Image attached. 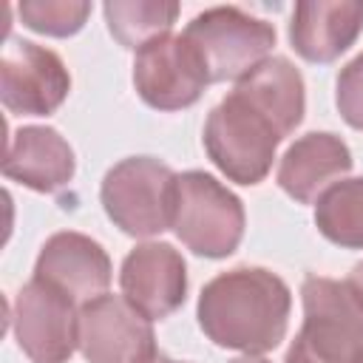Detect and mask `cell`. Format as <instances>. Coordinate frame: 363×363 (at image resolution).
Listing matches in <instances>:
<instances>
[{"instance_id": "1", "label": "cell", "mask_w": 363, "mask_h": 363, "mask_svg": "<svg viewBox=\"0 0 363 363\" xmlns=\"http://www.w3.org/2000/svg\"><path fill=\"white\" fill-rule=\"evenodd\" d=\"M292 292L264 267H235L204 284L199 295V326L221 349L264 354L275 349L289 326Z\"/></svg>"}, {"instance_id": "2", "label": "cell", "mask_w": 363, "mask_h": 363, "mask_svg": "<svg viewBox=\"0 0 363 363\" xmlns=\"http://www.w3.org/2000/svg\"><path fill=\"white\" fill-rule=\"evenodd\" d=\"M286 136L247 96L230 91L204 122V150L210 162L235 184H258L272 170L278 145Z\"/></svg>"}, {"instance_id": "3", "label": "cell", "mask_w": 363, "mask_h": 363, "mask_svg": "<svg viewBox=\"0 0 363 363\" xmlns=\"http://www.w3.org/2000/svg\"><path fill=\"white\" fill-rule=\"evenodd\" d=\"M301 301L303 326L284 363H354L363 354V306L346 281L309 275Z\"/></svg>"}, {"instance_id": "4", "label": "cell", "mask_w": 363, "mask_h": 363, "mask_svg": "<svg viewBox=\"0 0 363 363\" xmlns=\"http://www.w3.org/2000/svg\"><path fill=\"white\" fill-rule=\"evenodd\" d=\"M244 204L216 176L187 170L176 176L173 233L179 241L204 258H227L244 238Z\"/></svg>"}, {"instance_id": "5", "label": "cell", "mask_w": 363, "mask_h": 363, "mask_svg": "<svg viewBox=\"0 0 363 363\" xmlns=\"http://www.w3.org/2000/svg\"><path fill=\"white\" fill-rule=\"evenodd\" d=\"M176 173L153 156H128L116 162L99 187L108 218L133 238H150L173 224Z\"/></svg>"}, {"instance_id": "6", "label": "cell", "mask_w": 363, "mask_h": 363, "mask_svg": "<svg viewBox=\"0 0 363 363\" xmlns=\"http://www.w3.org/2000/svg\"><path fill=\"white\" fill-rule=\"evenodd\" d=\"M184 40L201 57L210 82H238L272 51L275 26L241 11L238 6H216L187 23Z\"/></svg>"}, {"instance_id": "7", "label": "cell", "mask_w": 363, "mask_h": 363, "mask_svg": "<svg viewBox=\"0 0 363 363\" xmlns=\"http://www.w3.org/2000/svg\"><path fill=\"white\" fill-rule=\"evenodd\" d=\"M133 85L145 105L156 111H182L201 99L210 77L184 34H164L136 51Z\"/></svg>"}, {"instance_id": "8", "label": "cell", "mask_w": 363, "mask_h": 363, "mask_svg": "<svg viewBox=\"0 0 363 363\" xmlns=\"http://www.w3.org/2000/svg\"><path fill=\"white\" fill-rule=\"evenodd\" d=\"M77 349L85 363H147L156 354V337L139 309L105 292L79 306Z\"/></svg>"}, {"instance_id": "9", "label": "cell", "mask_w": 363, "mask_h": 363, "mask_svg": "<svg viewBox=\"0 0 363 363\" xmlns=\"http://www.w3.org/2000/svg\"><path fill=\"white\" fill-rule=\"evenodd\" d=\"M79 309L54 286L31 278L14 298L11 329L31 363H68L77 349Z\"/></svg>"}, {"instance_id": "10", "label": "cell", "mask_w": 363, "mask_h": 363, "mask_svg": "<svg viewBox=\"0 0 363 363\" xmlns=\"http://www.w3.org/2000/svg\"><path fill=\"white\" fill-rule=\"evenodd\" d=\"M71 91L60 54L28 40H9L0 57V102L17 116H48Z\"/></svg>"}, {"instance_id": "11", "label": "cell", "mask_w": 363, "mask_h": 363, "mask_svg": "<svg viewBox=\"0 0 363 363\" xmlns=\"http://www.w3.org/2000/svg\"><path fill=\"white\" fill-rule=\"evenodd\" d=\"M122 298L147 320L173 315L187 298V267L182 252L164 241L133 247L119 269Z\"/></svg>"}, {"instance_id": "12", "label": "cell", "mask_w": 363, "mask_h": 363, "mask_svg": "<svg viewBox=\"0 0 363 363\" xmlns=\"http://www.w3.org/2000/svg\"><path fill=\"white\" fill-rule=\"evenodd\" d=\"M111 275H113V267L102 244L74 230L54 233L43 244L34 264L37 281L54 286L57 292H62L79 306L105 295L111 286Z\"/></svg>"}, {"instance_id": "13", "label": "cell", "mask_w": 363, "mask_h": 363, "mask_svg": "<svg viewBox=\"0 0 363 363\" xmlns=\"http://www.w3.org/2000/svg\"><path fill=\"white\" fill-rule=\"evenodd\" d=\"M349 170H352L349 145L329 130H312L286 147L275 182L289 199L301 204H312Z\"/></svg>"}, {"instance_id": "14", "label": "cell", "mask_w": 363, "mask_h": 363, "mask_svg": "<svg viewBox=\"0 0 363 363\" xmlns=\"http://www.w3.org/2000/svg\"><path fill=\"white\" fill-rule=\"evenodd\" d=\"M74 150L60 130L48 125H26L9 136L3 159L6 179L37 193H57L74 179Z\"/></svg>"}, {"instance_id": "15", "label": "cell", "mask_w": 363, "mask_h": 363, "mask_svg": "<svg viewBox=\"0 0 363 363\" xmlns=\"http://www.w3.org/2000/svg\"><path fill=\"white\" fill-rule=\"evenodd\" d=\"M363 31L360 0H303L295 3L289 43L306 62H335Z\"/></svg>"}, {"instance_id": "16", "label": "cell", "mask_w": 363, "mask_h": 363, "mask_svg": "<svg viewBox=\"0 0 363 363\" xmlns=\"http://www.w3.org/2000/svg\"><path fill=\"white\" fill-rule=\"evenodd\" d=\"M233 91H238L252 105H258L281 128L284 136H289L303 119V108H306L303 77L286 57H267L258 68L241 77Z\"/></svg>"}, {"instance_id": "17", "label": "cell", "mask_w": 363, "mask_h": 363, "mask_svg": "<svg viewBox=\"0 0 363 363\" xmlns=\"http://www.w3.org/2000/svg\"><path fill=\"white\" fill-rule=\"evenodd\" d=\"M108 31L125 48H145L147 43L170 34L179 3L173 0H108L102 6Z\"/></svg>"}, {"instance_id": "18", "label": "cell", "mask_w": 363, "mask_h": 363, "mask_svg": "<svg viewBox=\"0 0 363 363\" xmlns=\"http://www.w3.org/2000/svg\"><path fill=\"white\" fill-rule=\"evenodd\" d=\"M315 227L346 250H363V176L340 179L315 201Z\"/></svg>"}, {"instance_id": "19", "label": "cell", "mask_w": 363, "mask_h": 363, "mask_svg": "<svg viewBox=\"0 0 363 363\" xmlns=\"http://www.w3.org/2000/svg\"><path fill=\"white\" fill-rule=\"evenodd\" d=\"M17 14L23 26L37 34L71 37L85 26L91 14V3L85 0H26L17 6Z\"/></svg>"}, {"instance_id": "20", "label": "cell", "mask_w": 363, "mask_h": 363, "mask_svg": "<svg viewBox=\"0 0 363 363\" xmlns=\"http://www.w3.org/2000/svg\"><path fill=\"white\" fill-rule=\"evenodd\" d=\"M335 102L343 122L354 130H363V54H357L352 62L340 68Z\"/></svg>"}, {"instance_id": "21", "label": "cell", "mask_w": 363, "mask_h": 363, "mask_svg": "<svg viewBox=\"0 0 363 363\" xmlns=\"http://www.w3.org/2000/svg\"><path fill=\"white\" fill-rule=\"evenodd\" d=\"M346 286L352 289V295H354L357 303L363 306V261L352 267V272H349V278H346Z\"/></svg>"}, {"instance_id": "22", "label": "cell", "mask_w": 363, "mask_h": 363, "mask_svg": "<svg viewBox=\"0 0 363 363\" xmlns=\"http://www.w3.org/2000/svg\"><path fill=\"white\" fill-rule=\"evenodd\" d=\"M230 363H269V360H264L261 354H244V357H235Z\"/></svg>"}, {"instance_id": "23", "label": "cell", "mask_w": 363, "mask_h": 363, "mask_svg": "<svg viewBox=\"0 0 363 363\" xmlns=\"http://www.w3.org/2000/svg\"><path fill=\"white\" fill-rule=\"evenodd\" d=\"M147 363H182V360H170L167 354H159V352H156V354H153Z\"/></svg>"}, {"instance_id": "24", "label": "cell", "mask_w": 363, "mask_h": 363, "mask_svg": "<svg viewBox=\"0 0 363 363\" xmlns=\"http://www.w3.org/2000/svg\"><path fill=\"white\" fill-rule=\"evenodd\" d=\"M354 363H363V354H360V357H357V360H354Z\"/></svg>"}]
</instances>
